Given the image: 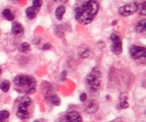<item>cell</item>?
I'll list each match as a JSON object with an SVG mask.
<instances>
[{"label":"cell","mask_w":146,"mask_h":122,"mask_svg":"<svg viewBox=\"0 0 146 122\" xmlns=\"http://www.w3.org/2000/svg\"><path fill=\"white\" fill-rule=\"evenodd\" d=\"M129 107V104H128L127 101H123L122 102H121L120 104H118V105L116 106L117 109H127Z\"/></svg>","instance_id":"obj_20"},{"label":"cell","mask_w":146,"mask_h":122,"mask_svg":"<svg viewBox=\"0 0 146 122\" xmlns=\"http://www.w3.org/2000/svg\"><path fill=\"white\" fill-rule=\"evenodd\" d=\"M146 3L145 1H143V2L142 3V4H140L139 6L138 5V10L139 11V13L140 14H141V15H143L145 16L146 15Z\"/></svg>","instance_id":"obj_18"},{"label":"cell","mask_w":146,"mask_h":122,"mask_svg":"<svg viewBox=\"0 0 146 122\" xmlns=\"http://www.w3.org/2000/svg\"><path fill=\"white\" fill-rule=\"evenodd\" d=\"M129 52L131 57L135 59H138L141 57H146V49L145 47L131 45L129 49Z\"/></svg>","instance_id":"obj_7"},{"label":"cell","mask_w":146,"mask_h":122,"mask_svg":"<svg viewBox=\"0 0 146 122\" xmlns=\"http://www.w3.org/2000/svg\"><path fill=\"white\" fill-rule=\"evenodd\" d=\"M102 74L100 69L97 67L94 68L88 74L86 79V84L88 89L91 91H97L101 87Z\"/></svg>","instance_id":"obj_3"},{"label":"cell","mask_w":146,"mask_h":122,"mask_svg":"<svg viewBox=\"0 0 146 122\" xmlns=\"http://www.w3.org/2000/svg\"><path fill=\"white\" fill-rule=\"evenodd\" d=\"M1 74V67H0V74Z\"/></svg>","instance_id":"obj_26"},{"label":"cell","mask_w":146,"mask_h":122,"mask_svg":"<svg viewBox=\"0 0 146 122\" xmlns=\"http://www.w3.org/2000/svg\"><path fill=\"white\" fill-rule=\"evenodd\" d=\"M10 114L6 110L0 111V122H8Z\"/></svg>","instance_id":"obj_16"},{"label":"cell","mask_w":146,"mask_h":122,"mask_svg":"<svg viewBox=\"0 0 146 122\" xmlns=\"http://www.w3.org/2000/svg\"><path fill=\"white\" fill-rule=\"evenodd\" d=\"M79 99H80V101H82V102H84V101L87 99L86 94H85V93H83V94H81V95H80Z\"/></svg>","instance_id":"obj_22"},{"label":"cell","mask_w":146,"mask_h":122,"mask_svg":"<svg viewBox=\"0 0 146 122\" xmlns=\"http://www.w3.org/2000/svg\"><path fill=\"white\" fill-rule=\"evenodd\" d=\"M10 87H11V84H10L9 81L7 79H4L3 81H1V82L0 83V89H1V91L4 93H7L9 90Z\"/></svg>","instance_id":"obj_14"},{"label":"cell","mask_w":146,"mask_h":122,"mask_svg":"<svg viewBox=\"0 0 146 122\" xmlns=\"http://www.w3.org/2000/svg\"><path fill=\"white\" fill-rule=\"evenodd\" d=\"M60 122H68V121H67L65 119H63V120H61V121H60Z\"/></svg>","instance_id":"obj_25"},{"label":"cell","mask_w":146,"mask_h":122,"mask_svg":"<svg viewBox=\"0 0 146 122\" xmlns=\"http://www.w3.org/2000/svg\"><path fill=\"white\" fill-rule=\"evenodd\" d=\"M38 11H39V10L34 8L33 6H31V7H28V8L26 9V16H27V18L29 19H34L36 17V14H38Z\"/></svg>","instance_id":"obj_12"},{"label":"cell","mask_w":146,"mask_h":122,"mask_svg":"<svg viewBox=\"0 0 146 122\" xmlns=\"http://www.w3.org/2000/svg\"><path fill=\"white\" fill-rule=\"evenodd\" d=\"M99 4L96 0H88L75 9V19L78 22L86 25L91 23L96 16Z\"/></svg>","instance_id":"obj_1"},{"label":"cell","mask_w":146,"mask_h":122,"mask_svg":"<svg viewBox=\"0 0 146 122\" xmlns=\"http://www.w3.org/2000/svg\"><path fill=\"white\" fill-rule=\"evenodd\" d=\"M110 40L112 42L111 45V50L113 54L119 55L123 51L122 38L119 33L113 32L110 36Z\"/></svg>","instance_id":"obj_5"},{"label":"cell","mask_w":146,"mask_h":122,"mask_svg":"<svg viewBox=\"0 0 146 122\" xmlns=\"http://www.w3.org/2000/svg\"><path fill=\"white\" fill-rule=\"evenodd\" d=\"M134 30L135 32L137 33H143L146 30V19H143L142 20L138 21L136 24H135V27H134Z\"/></svg>","instance_id":"obj_11"},{"label":"cell","mask_w":146,"mask_h":122,"mask_svg":"<svg viewBox=\"0 0 146 122\" xmlns=\"http://www.w3.org/2000/svg\"><path fill=\"white\" fill-rule=\"evenodd\" d=\"M11 31H12V34H14V37H17V38H19V37H22L23 34H24V29L23 26L20 23L15 21V22L12 23Z\"/></svg>","instance_id":"obj_9"},{"label":"cell","mask_w":146,"mask_h":122,"mask_svg":"<svg viewBox=\"0 0 146 122\" xmlns=\"http://www.w3.org/2000/svg\"><path fill=\"white\" fill-rule=\"evenodd\" d=\"M64 119L68 122H82V117L77 111H71L68 113Z\"/></svg>","instance_id":"obj_10"},{"label":"cell","mask_w":146,"mask_h":122,"mask_svg":"<svg viewBox=\"0 0 146 122\" xmlns=\"http://www.w3.org/2000/svg\"><path fill=\"white\" fill-rule=\"evenodd\" d=\"M86 112L89 114H93L96 112L98 109V104L94 99H89L85 104Z\"/></svg>","instance_id":"obj_8"},{"label":"cell","mask_w":146,"mask_h":122,"mask_svg":"<svg viewBox=\"0 0 146 122\" xmlns=\"http://www.w3.org/2000/svg\"><path fill=\"white\" fill-rule=\"evenodd\" d=\"M32 2H33V7L34 8L40 10L41 9V6H42V0H32Z\"/></svg>","instance_id":"obj_21"},{"label":"cell","mask_w":146,"mask_h":122,"mask_svg":"<svg viewBox=\"0 0 146 122\" xmlns=\"http://www.w3.org/2000/svg\"><path fill=\"white\" fill-rule=\"evenodd\" d=\"M50 100H51V102L55 106H58L60 104V103H61L59 97L56 95H54L52 97H51Z\"/></svg>","instance_id":"obj_19"},{"label":"cell","mask_w":146,"mask_h":122,"mask_svg":"<svg viewBox=\"0 0 146 122\" xmlns=\"http://www.w3.org/2000/svg\"><path fill=\"white\" fill-rule=\"evenodd\" d=\"M51 47V44H49V43H46V44H44L42 47V49L43 50H48Z\"/></svg>","instance_id":"obj_23"},{"label":"cell","mask_w":146,"mask_h":122,"mask_svg":"<svg viewBox=\"0 0 146 122\" xmlns=\"http://www.w3.org/2000/svg\"><path fill=\"white\" fill-rule=\"evenodd\" d=\"M136 11H138V4L135 2H131L125 4L120 7L118 9L119 14L123 17H128L135 13Z\"/></svg>","instance_id":"obj_6"},{"label":"cell","mask_w":146,"mask_h":122,"mask_svg":"<svg viewBox=\"0 0 146 122\" xmlns=\"http://www.w3.org/2000/svg\"><path fill=\"white\" fill-rule=\"evenodd\" d=\"M2 15L3 17L5 19H7L8 21H13L15 18L14 14L11 12V11L9 9H5L4 11H2Z\"/></svg>","instance_id":"obj_15"},{"label":"cell","mask_w":146,"mask_h":122,"mask_svg":"<svg viewBox=\"0 0 146 122\" xmlns=\"http://www.w3.org/2000/svg\"><path fill=\"white\" fill-rule=\"evenodd\" d=\"M55 2L59 3V4H66L68 0H54Z\"/></svg>","instance_id":"obj_24"},{"label":"cell","mask_w":146,"mask_h":122,"mask_svg":"<svg viewBox=\"0 0 146 122\" xmlns=\"http://www.w3.org/2000/svg\"><path fill=\"white\" fill-rule=\"evenodd\" d=\"M65 11H66V8L64 6H63V5L58 6L55 11V15H56V17L57 19L58 20L62 19Z\"/></svg>","instance_id":"obj_13"},{"label":"cell","mask_w":146,"mask_h":122,"mask_svg":"<svg viewBox=\"0 0 146 122\" xmlns=\"http://www.w3.org/2000/svg\"><path fill=\"white\" fill-rule=\"evenodd\" d=\"M14 85L24 90V92L27 94H32L36 91V82L35 79L31 76L28 75H18L14 77L13 80Z\"/></svg>","instance_id":"obj_2"},{"label":"cell","mask_w":146,"mask_h":122,"mask_svg":"<svg viewBox=\"0 0 146 122\" xmlns=\"http://www.w3.org/2000/svg\"><path fill=\"white\" fill-rule=\"evenodd\" d=\"M31 104V99L29 96L26 95L20 99L18 109L17 111V116L19 119L26 120L30 117V113L28 108Z\"/></svg>","instance_id":"obj_4"},{"label":"cell","mask_w":146,"mask_h":122,"mask_svg":"<svg viewBox=\"0 0 146 122\" xmlns=\"http://www.w3.org/2000/svg\"><path fill=\"white\" fill-rule=\"evenodd\" d=\"M34 122H40L39 121H38V120H36L35 121H34Z\"/></svg>","instance_id":"obj_27"},{"label":"cell","mask_w":146,"mask_h":122,"mask_svg":"<svg viewBox=\"0 0 146 122\" xmlns=\"http://www.w3.org/2000/svg\"><path fill=\"white\" fill-rule=\"evenodd\" d=\"M30 49H31V47H30L29 44H28L27 42L21 43L19 48V51L21 53L28 52V51H30Z\"/></svg>","instance_id":"obj_17"}]
</instances>
